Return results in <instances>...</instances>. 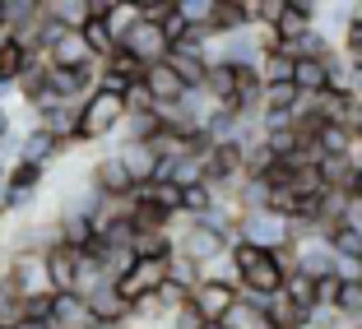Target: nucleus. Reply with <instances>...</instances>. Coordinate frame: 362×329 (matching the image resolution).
Masks as SVG:
<instances>
[{"label": "nucleus", "mask_w": 362, "mask_h": 329, "mask_svg": "<svg viewBox=\"0 0 362 329\" xmlns=\"http://www.w3.org/2000/svg\"><path fill=\"white\" fill-rule=\"evenodd\" d=\"M84 186H88V191H98L107 204H121V200H130V195H135V181L126 177V167L117 162V153H112V149H103V153H93V158H88Z\"/></svg>", "instance_id": "obj_1"}, {"label": "nucleus", "mask_w": 362, "mask_h": 329, "mask_svg": "<svg viewBox=\"0 0 362 329\" xmlns=\"http://www.w3.org/2000/svg\"><path fill=\"white\" fill-rule=\"evenodd\" d=\"M233 241H242V246H256V251H279V246H288L293 241V227H288V218H279V213H242L237 218V227H233Z\"/></svg>", "instance_id": "obj_2"}, {"label": "nucleus", "mask_w": 362, "mask_h": 329, "mask_svg": "<svg viewBox=\"0 0 362 329\" xmlns=\"http://www.w3.org/2000/svg\"><path fill=\"white\" fill-rule=\"evenodd\" d=\"M163 283H168V260H130V269L117 278V292L126 306H135V301L153 297Z\"/></svg>", "instance_id": "obj_3"}, {"label": "nucleus", "mask_w": 362, "mask_h": 329, "mask_svg": "<svg viewBox=\"0 0 362 329\" xmlns=\"http://www.w3.org/2000/svg\"><path fill=\"white\" fill-rule=\"evenodd\" d=\"M121 52L139 65H158V61H168V37H163V28H153V23H135V28L121 37Z\"/></svg>", "instance_id": "obj_4"}, {"label": "nucleus", "mask_w": 362, "mask_h": 329, "mask_svg": "<svg viewBox=\"0 0 362 329\" xmlns=\"http://www.w3.org/2000/svg\"><path fill=\"white\" fill-rule=\"evenodd\" d=\"M191 306H195V316H200L204 325H223L228 311L237 306V287H223V283H200V287L191 292Z\"/></svg>", "instance_id": "obj_5"}, {"label": "nucleus", "mask_w": 362, "mask_h": 329, "mask_svg": "<svg viewBox=\"0 0 362 329\" xmlns=\"http://www.w3.org/2000/svg\"><path fill=\"white\" fill-rule=\"evenodd\" d=\"M47 325L52 329H103L79 292H52V316H47Z\"/></svg>", "instance_id": "obj_6"}, {"label": "nucleus", "mask_w": 362, "mask_h": 329, "mask_svg": "<svg viewBox=\"0 0 362 329\" xmlns=\"http://www.w3.org/2000/svg\"><path fill=\"white\" fill-rule=\"evenodd\" d=\"M84 306L93 311V320H98L103 329H117L121 320L130 316V306L121 301V292H117V283H112V278H103V283H98L93 292H88V297H84Z\"/></svg>", "instance_id": "obj_7"}, {"label": "nucleus", "mask_w": 362, "mask_h": 329, "mask_svg": "<svg viewBox=\"0 0 362 329\" xmlns=\"http://www.w3.org/2000/svg\"><path fill=\"white\" fill-rule=\"evenodd\" d=\"M330 265H334V255H330V246L320 241V237H293V269H298V274L325 278Z\"/></svg>", "instance_id": "obj_8"}, {"label": "nucleus", "mask_w": 362, "mask_h": 329, "mask_svg": "<svg viewBox=\"0 0 362 329\" xmlns=\"http://www.w3.org/2000/svg\"><path fill=\"white\" fill-rule=\"evenodd\" d=\"M42 269H47V292H75V274H79V255L52 246L42 251Z\"/></svg>", "instance_id": "obj_9"}, {"label": "nucleus", "mask_w": 362, "mask_h": 329, "mask_svg": "<svg viewBox=\"0 0 362 329\" xmlns=\"http://www.w3.org/2000/svg\"><path fill=\"white\" fill-rule=\"evenodd\" d=\"M204 28H209V37H228V32L251 28V0H214Z\"/></svg>", "instance_id": "obj_10"}, {"label": "nucleus", "mask_w": 362, "mask_h": 329, "mask_svg": "<svg viewBox=\"0 0 362 329\" xmlns=\"http://www.w3.org/2000/svg\"><path fill=\"white\" fill-rule=\"evenodd\" d=\"M112 153H117V162L126 167V177L135 181V186H149V181L158 177V158H153L149 144H112Z\"/></svg>", "instance_id": "obj_11"}, {"label": "nucleus", "mask_w": 362, "mask_h": 329, "mask_svg": "<svg viewBox=\"0 0 362 329\" xmlns=\"http://www.w3.org/2000/svg\"><path fill=\"white\" fill-rule=\"evenodd\" d=\"M284 278H288V274L274 265V255H260L256 265L242 274V283H237V287H246V292H260V297H279V292H284Z\"/></svg>", "instance_id": "obj_12"}, {"label": "nucleus", "mask_w": 362, "mask_h": 329, "mask_svg": "<svg viewBox=\"0 0 362 329\" xmlns=\"http://www.w3.org/2000/svg\"><path fill=\"white\" fill-rule=\"evenodd\" d=\"M168 70L177 75L181 88H204L209 61H204V52H177V47H172V52H168Z\"/></svg>", "instance_id": "obj_13"}, {"label": "nucleus", "mask_w": 362, "mask_h": 329, "mask_svg": "<svg viewBox=\"0 0 362 329\" xmlns=\"http://www.w3.org/2000/svg\"><path fill=\"white\" fill-rule=\"evenodd\" d=\"M311 149H316V158H349L353 153V130L349 126H320Z\"/></svg>", "instance_id": "obj_14"}, {"label": "nucleus", "mask_w": 362, "mask_h": 329, "mask_svg": "<svg viewBox=\"0 0 362 329\" xmlns=\"http://www.w3.org/2000/svg\"><path fill=\"white\" fill-rule=\"evenodd\" d=\"M288 84L298 88L302 97L325 93V61H293V79H288Z\"/></svg>", "instance_id": "obj_15"}, {"label": "nucleus", "mask_w": 362, "mask_h": 329, "mask_svg": "<svg viewBox=\"0 0 362 329\" xmlns=\"http://www.w3.org/2000/svg\"><path fill=\"white\" fill-rule=\"evenodd\" d=\"M37 19V0H0V32H23Z\"/></svg>", "instance_id": "obj_16"}, {"label": "nucleus", "mask_w": 362, "mask_h": 329, "mask_svg": "<svg viewBox=\"0 0 362 329\" xmlns=\"http://www.w3.org/2000/svg\"><path fill=\"white\" fill-rule=\"evenodd\" d=\"M135 5H130V0H112V10H107V19H103V28H107V37H112V42L121 47V37H126L130 28H135Z\"/></svg>", "instance_id": "obj_17"}, {"label": "nucleus", "mask_w": 362, "mask_h": 329, "mask_svg": "<svg viewBox=\"0 0 362 329\" xmlns=\"http://www.w3.org/2000/svg\"><path fill=\"white\" fill-rule=\"evenodd\" d=\"M284 297L293 301L298 311H316V278H307V274L293 269V274L284 278Z\"/></svg>", "instance_id": "obj_18"}, {"label": "nucleus", "mask_w": 362, "mask_h": 329, "mask_svg": "<svg viewBox=\"0 0 362 329\" xmlns=\"http://www.w3.org/2000/svg\"><path fill=\"white\" fill-rule=\"evenodd\" d=\"M214 209V191L209 186H186V191H181V218H186V223H195V218H204V213Z\"/></svg>", "instance_id": "obj_19"}, {"label": "nucleus", "mask_w": 362, "mask_h": 329, "mask_svg": "<svg viewBox=\"0 0 362 329\" xmlns=\"http://www.w3.org/2000/svg\"><path fill=\"white\" fill-rule=\"evenodd\" d=\"M256 75H260V84H288V79H293V56H284V52L260 56Z\"/></svg>", "instance_id": "obj_20"}, {"label": "nucleus", "mask_w": 362, "mask_h": 329, "mask_svg": "<svg viewBox=\"0 0 362 329\" xmlns=\"http://www.w3.org/2000/svg\"><path fill=\"white\" fill-rule=\"evenodd\" d=\"M168 283H177L181 292L191 297L195 287H200V269H195L191 260H177V255H172V260H168Z\"/></svg>", "instance_id": "obj_21"}, {"label": "nucleus", "mask_w": 362, "mask_h": 329, "mask_svg": "<svg viewBox=\"0 0 362 329\" xmlns=\"http://www.w3.org/2000/svg\"><path fill=\"white\" fill-rule=\"evenodd\" d=\"M52 316V292H42V297H23L19 301V320H47Z\"/></svg>", "instance_id": "obj_22"}, {"label": "nucleus", "mask_w": 362, "mask_h": 329, "mask_svg": "<svg viewBox=\"0 0 362 329\" xmlns=\"http://www.w3.org/2000/svg\"><path fill=\"white\" fill-rule=\"evenodd\" d=\"M10 130H14V121H10V107H0V139L10 135Z\"/></svg>", "instance_id": "obj_23"}, {"label": "nucleus", "mask_w": 362, "mask_h": 329, "mask_svg": "<svg viewBox=\"0 0 362 329\" xmlns=\"http://www.w3.org/2000/svg\"><path fill=\"white\" fill-rule=\"evenodd\" d=\"M349 23H358V28H362V0H349Z\"/></svg>", "instance_id": "obj_24"}, {"label": "nucleus", "mask_w": 362, "mask_h": 329, "mask_svg": "<svg viewBox=\"0 0 362 329\" xmlns=\"http://www.w3.org/2000/svg\"><path fill=\"white\" fill-rule=\"evenodd\" d=\"M5 200H10V181H5V172H0V218H5Z\"/></svg>", "instance_id": "obj_25"}, {"label": "nucleus", "mask_w": 362, "mask_h": 329, "mask_svg": "<svg viewBox=\"0 0 362 329\" xmlns=\"http://www.w3.org/2000/svg\"><path fill=\"white\" fill-rule=\"evenodd\" d=\"M14 329H52V325H47V320H19Z\"/></svg>", "instance_id": "obj_26"}, {"label": "nucleus", "mask_w": 362, "mask_h": 329, "mask_svg": "<svg viewBox=\"0 0 362 329\" xmlns=\"http://www.w3.org/2000/svg\"><path fill=\"white\" fill-rule=\"evenodd\" d=\"M0 227H5V218H0Z\"/></svg>", "instance_id": "obj_27"}, {"label": "nucleus", "mask_w": 362, "mask_h": 329, "mask_svg": "<svg viewBox=\"0 0 362 329\" xmlns=\"http://www.w3.org/2000/svg\"><path fill=\"white\" fill-rule=\"evenodd\" d=\"M358 329H362V320H358Z\"/></svg>", "instance_id": "obj_28"}]
</instances>
